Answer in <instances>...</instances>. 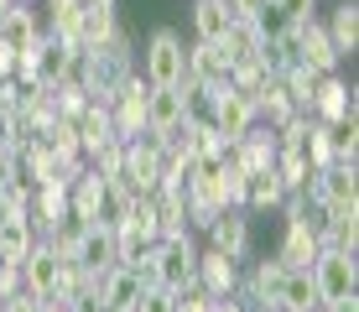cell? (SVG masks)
<instances>
[{
  "mask_svg": "<svg viewBox=\"0 0 359 312\" xmlns=\"http://www.w3.org/2000/svg\"><path fill=\"white\" fill-rule=\"evenodd\" d=\"M42 32H47V27L36 21L32 0H16V6H11L6 16H0V36H6V42L16 47V53H32V47H36V36H42Z\"/></svg>",
  "mask_w": 359,
  "mask_h": 312,
  "instance_id": "20",
  "label": "cell"
},
{
  "mask_svg": "<svg viewBox=\"0 0 359 312\" xmlns=\"http://www.w3.org/2000/svg\"><path fill=\"white\" fill-rule=\"evenodd\" d=\"M250 27H255V36H261V42H276V36H287V32L297 27V21H292L287 11L276 6V0H266V6L250 16Z\"/></svg>",
  "mask_w": 359,
  "mask_h": 312,
  "instance_id": "28",
  "label": "cell"
},
{
  "mask_svg": "<svg viewBox=\"0 0 359 312\" xmlns=\"http://www.w3.org/2000/svg\"><path fill=\"white\" fill-rule=\"evenodd\" d=\"M162 151H167V141L156 130H141V135L126 141V172H120V182L135 198H151L162 187Z\"/></svg>",
  "mask_w": 359,
  "mask_h": 312,
  "instance_id": "1",
  "label": "cell"
},
{
  "mask_svg": "<svg viewBox=\"0 0 359 312\" xmlns=\"http://www.w3.org/2000/svg\"><path fill=\"white\" fill-rule=\"evenodd\" d=\"M42 141L53 146L63 161H83V146H79V115H53L42 130Z\"/></svg>",
  "mask_w": 359,
  "mask_h": 312,
  "instance_id": "24",
  "label": "cell"
},
{
  "mask_svg": "<svg viewBox=\"0 0 359 312\" xmlns=\"http://www.w3.org/2000/svg\"><path fill=\"white\" fill-rule=\"evenodd\" d=\"M318 250H323V240H318V229L307 224L302 214L297 219H287V234H281V250H276V260L287 271H307L318 260Z\"/></svg>",
  "mask_w": 359,
  "mask_h": 312,
  "instance_id": "11",
  "label": "cell"
},
{
  "mask_svg": "<svg viewBox=\"0 0 359 312\" xmlns=\"http://www.w3.org/2000/svg\"><path fill=\"white\" fill-rule=\"evenodd\" d=\"M281 312H318V286H313V271H287L281 276V297H276Z\"/></svg>",
  "mask_w": 359,
  "mask_h": 312,
  "instance_id": "22",
  "label": "cell"
},
{
  "mask_svg": "<svg viewBox=\"0 0 359 312\" xmlns=\"http://www.w3.org/2000/svg\"><path fill=\"white\" fill-rule=\"evenodd\" d=\"M276 6L287 11L292 21H307V16H313V6H318V0H276Z\"/></svg>",
  "mask_w": 359,
  "mask_h": 312,
  "instance_id": "32",
  "label": "cell"
},
{
  "mask_svg": "<svg viewBox=\"0 0 359 312\" xmlns=\"http://www.w3.org/2000/svg\"><path fill=\"white\" fill-rule=\"evenodd\" d=\"M120 141L115 125H109V104H99V99H89V104L79 109V146H83V161H89L99 146Z\"/></svg>",
  "mask_w": 359,
  "mask_h": 312,
  "instance_id": "21",
  "label": "cell"
},
{
  "mask_svg": "<svg viewBox=\"0 0 359 312\" xmlns=\"http://www.w3.org/2000/svg\"><path fill=\"white\" fill-rule=\"evenodd\" d=\"M224 6H229V16H240V21H250V16H255V11H261V6H266V0H224Z\"/></svg>",
  "mask_w": 359,
  "mask_h": 312,
  "instance_id": "34",
  "label": "cell"
},
{
  "mask_svg": "<svg viewBox=\"0 0 359 312\" xmlns=\"http://www.w3.org/2000/svg\"><path fill=\"white\" fill-rule=\"evenodd\" d=\"M83 229H89V224H83L79 214H63V219L53 224V229L42 234V240L53 245V250H57V255H63V260H73V250H79V240H83Z\"/></svg>",
  "mask_w": 359,
  "mask_h": 312,
  "instance_id": "27",
  "label": "cell"
},
{
  "mask_svg": "<svg viewBox=\"0 0 359 312\" xmlns=\"http://www.w3.org/2000/svg\"><path fill=\"white\" fill-rule=\"evenodd\" d=\"M297 62H307L313 73H339V47L328 42V32H323L318 16L297 21Z\"/></svg>",
  "mask_w": 359,
  "mask_h": 312,
  "instance_id": "10",
  "label": "cell"
},
{
  "mask_svg": "<svg viewBox=\"0 0 359 312\" xmlns=\"http://www.w3.org/2000/svg\"><path fill=\"white\" fill-rule=\"evenodd\" d=\"M208 312H245L234 297H208Z\"/></svg>",
  "mask_w": 359,
  "mask_h": 312,
  "instance_id": "35",
  "label": "cell"
},
{
  "mask_svg": "<svg viewBox=\"0 0 359 312\" xmlns=\"http://www.w3.org/2000/svg\"><path fill=\"white\" fill-rule=\"evenodd\" d=\"M177 83H193V89H219L229 83V57L219 42H193L182 47V79Z\"/></svg>",
  "mask_w": 359,
  "mask_h": 312,
  "instance_id": "5",
  "label": "cell"
},
{
  "mask_svg": "<svg viewBox=\"0 0 359 312\" xmlns=\"http://www.w3.org/2000/svg\"><path fill=\"white\" fill-rule=\"evenodd\" d=\"M11 6H16V0H0V16H6V11H11Z\"/></svg>",
  "mask_w": 359,
  "mask_h": 312,
  "instance_id": "38",
  "label": "cell"
},
{
  "mask_svg": "<svg viewBox=\"0 0 359 312\" xmlns=\"http://www.w3.org/2000/svg\"><path fill=\"white\" fill-rule=\"evenodd\" d=\"M0 312H42V302H36L32 292H16V297H6V302H0Z\"/></svg>",
  "mask_w": 359,
  "mask_h": 312,
  "instance_id": "31",
  "label": "cell"
},
{
  "mask_svg": "<svg viewBox=\"0 0 359 312\" xmlns=\"http://www.w3.org/2000/svg\"><path fill=\"white\" fill-rule=\"evenodd\" d=\"M73 266H89V271H109V266H120L115 224H89V229H83V240H79V250H73Z\"/></svg>",
  "mask_w": 359,
  "mask_h": 312,
  "instance_id": "13",
  "label": "cell"
},
{
  "mask_svg": "<svg viewBox=\"0 0 359 312\" xmlns=\"http://www.w3.org/2000/svg\"><path fill=\"white\" fill-rule=\"evenodd\" d=\"M281 198H287V182L276 177V167H261L250 172L240 187V208L245 214H266V208H281Z\"/></svg>",
  "mask_w": 359,
  "mask_h": 312,
  "instance_id": "19",
  "label": "cell"
},
{
  "mask_svg": "<svg viewBox=\"0 0 359 312\" xmlns=\"http://www.w3.org/2000/svg\"><path fill=\"white\" fill-rule=\"evenodd\" d=\"M318 312H359V302H354V297H339V302H323Z\"/></svg>",
  "mask_w": 359,
  "mask_h": 312,
  "instance_id": "36",
  "label": "cell"
},
{
  "mask_svg": "<svg viewBox=\"0 0 359 312\" xmlns=\"http://www.w3.org/2000/svg\"><path fill=\"white\" fill-rule=\"evenodd\" d=\"M172 307H177V292H167V286H146L135 302V312H172Z\"/></svg>",
  "mask_w": 359,
  "mask_h": 312,
  "instance_id": "30",
  "label": "cell"
},
{
  "mask_svg": "<svg viewBox=\"0 0 359 312\" xmlns=\"http://www.w3.org/2000/svg\"><path fill=\"white\" fill-rule=\"evenodd\" d=\"M141 79L151 83V89H177V79H182V36L172 27H156L151 36H146Z\"/></svg>",
  "mask_w": 359,
  "mask_h": 312,
  "instance_id": "2",
  "label": "cell"
},
{
  "mask_svg": "<svg viewBox=\"0 0 359 312\" xmlns=\"http://www.w3.org/2000/svg\"><path fill=\"white\" fill-rule=\"evenodd\" d=\"M208 120H214L219 141L229 146V141H240V135L250 130L261 115H255V99L245 94V89H234V83H219V89H214V115H208Z\"/></svg>",
  "mask_w": 359,
  "mask_h": 312,
  "instance_id": "3",
  "label": "cell"
},
{
  "mask_svg": "<svg viewBox=\"0 0 359 312\" xmlns=\"http://www.w3.org/2000/svg\"><path fill=\"white\" fill-rule=\"evenodd\" d=\"M63 214H68V182H36L32 187V203H27V219H32L36 240H42Z\"/></svg>",
  "mask_w": 359,
  "mask_h": 312,
  "instance_id": "18",
  "label": "cell"
},
{
  "mask_svg": "<svg viewBox=\"0 0 359 312\" xmlns=\"http://www.w3.org/2000/svg\"><path fill=\"white\" fill-rule=\"evenodd\" d=\"M203 234H208V245H214V250H224V255L245 260V250H250V214L234 203V208H224V214L208 224Z\"/></svg>",
  "mask_w": 359,
  "mask_h": 312,
  "instance_id": "15",
  "label": "cell"
},
{
  "mask_svg": "<svg viewBox=\"0 0 359 312\" xmlns=\"http://www.w3.org/2000/svg\"><path fill=\"white\" fill-rule=\"evenodd\" d=\"M141 292H146V286H141V271H135V266H109L94 297H99V302H104L109 312H135Z\"/></svg>",
  "mask_w": 359,
  "mask_h": 312,
  "instance_id": "16",
  "label": "cell"
},
{
  "mask_svg": "<svg viewBox=\"0 0 359 312\" xmlns=\"http://www.w3.org/2000/svg\"><path fill=\"white\" fill-rule=\"evenodd\" d=\"M193 281L203 286L208 297H229V292H234V281H240V260L208 245V250H198V271H193Z\"/></svg>",
  "mask_w": 359,
  "mask_h": 312,
  "instance_id": "12",
  "label": "cell"
},
{
  "mask_svg": "<svg viewBox=\"0 0 359 312\" xmlns=\"http://www.w3.org/2000/svg\"><path fill=\"white\" fill-rule=\"evenodd\" d=\"M313 286H318V307L323 302H339V297H354V255L349 250H318V260L313 266Z\"/></svg>",
  "mask_w": 359,
  "mask_h": 312,
  "instance_id": "4",
  "label": "cell"
},
{
  "mask_svg": "<svg viewBox=\"0 0 359 312\" xmlns=\"http://www.w3.org/2000/svg\"><path fill=\"white\" fill-rule=\"evenodd\" d=\"M0 79H16V47L0 36Z\"/></svg>",
  "mask_w": 359,
  "mask_h": 312,
  "instance_id": "33",
  "label": "cell"
},
{
  "mask_svg": "<svg viewBox=\"0 0 359 312\" xmlns=\"http://www.w3.org/2000/svg\"><path fill=\"white\" fill-rule=\"evenodd\" d=\"M182 89H146V130H156L162 141L182 130Z\"/></svg>",
  "mask_w": 359,
  "mask_h": 312,
  "instance_id": "17",
  "label": "cell"
},
{
  "mask_svg": "<svg viewBox=\"0 0 359 312\" xmlns=\"http://www.w3.org/2000/svg\"><path fill=\"white\" fill-rule=\"evenodd\" d=\"M68 214H79L83 224H104V177L83 161V172L68 182Z\"/></svg>",
  "mask_w": 359,
  "mask_h": 312,
  "instance_id": "14",
  "label": "cell"
},
{
  "mask_svg": "<svg viewBox=\"0 0 359 312\" xmlns=\"http://www.w3.org/2000/svg\"><path fill=\"white\" fill-rule=\"evenodd\" d=\"M146 89H151V83H146L141 73H130L115 89V99H109V125H115L120 141H130V135L146 130Z\"/></svg>",
  "mask_w": 359,
  "mask_h": 312,
  "instance_id": "6",
  "label": "cell"
},
{
  "mask_svg": "<svg viewBox=\"0 0 359 312\" xmlns=\"http://www.w3.org/2000/svg\"><path fill=\"white\" fill-rule=\"evenodd\" d=\"M219 47H224V57H229V62H240V57H261V36H255V27H250V21H240V16H234V21H229V32L219 36Z\"/></svg>",
  "mask_w": 359,
  "mask_h": 312,
  "instance_id": "26",
  "label": "cell"
},
{
  "mask_svg": "<svg viewBox=\"0 0 359 312\" xmlns=\"http://www.w3.org/2000/svg\"><path fill=\"white\" fill-rule=\"evenodd\" d=\"M229 6L224 0H193V32H198V42H219V36L229 32Z\"/></svg>",
  "mask_w": 359,
  "mask_h": 312,
  "instance_id": "25",
  "label": "cell"
},
{
  "mask_svg": "<svg viewBox=\"0 0 359 312\" xmlns=\"http://www.w3.org/2000/svg\"><path fill=\"white\" fill-rule=\"evenodd\" d=\"M57 276H63V255L47 240H36L27 250V260H21V292H32L36 302H47V297H57Z\"/></svg>",
  "mask_w": 359,
  "mask_h": 312,
  "instance_id": "7",
  "label": "cell"
},
{
  "mask_svg": "<svg viewBox=\"0 0 359 312\" xmlns=\"http://www.w3.org/2000/svg\"><path fill=\"white\" fill-rule=\"evenodd\" d=\"M42 312H73V302H63V297H47Z\"/></svg>",
  "mask_w": 359,
  "mask_h": 312,
  "instance_id": "37",
  "label": "cell"
},
{
  "mask_svg": "<svg viewBox=\"0 0 359 312\" xmlns=\"http://www.w3.org/2000/svg\"><path fill=\"white\" fill-rule=\"evenodd\" d=\"M307 193H313L318 203H354V198H359L354 161H328V167H318L313 177H307Z\"/></svg>",
  "mask_w": 359,
  "mask_h": 312,
  "instance_id": "8",
  "label": "cell"
},
{
  "mask_svg": "<svg viewBox=\"0 0 359 312\" xmlns=\"http://www.w3.org/2000/svg\"><path fill=\"white\" fill-rule=\"evenodd\" d=\"M89 167H94L104 182H120V172H126V141H109V146H99V151L89 156Z\"/></svg>",
  "mask_w": 359,
  "mask_h": 312,
  "instance_id": "29",
  "label": "cell"
},
{
  "mask_svg": "<svg viewBox=\"0 0 359 312\" xmlns=\"http://www.w3.org/2000/svg\"><path fill=\"white\" fill-rule=\"evenodd\" d=\"M359 89H349V83H339L333 73H323L318 79V89H313V104H307V115L313 120H323V125H339V120H349L354 109H359Z\"/></svg>",
  "mask_w": 359,
  "mask_h": 312,
  "instance_id": "9",
  "label": "cell"
},
{
  "mask_svg": "<svg viewBox=\"0 0 359 312\" xmlns=\"http://www.w3.org/2000/svg\"><path fill=\"white\" fill-rule=\"evenodd\" d=\"M323 32H328V42L339 47V57H349L354 47H359V6H354V0L333 6V16L323 21Z\"/></svg>",
  "mask_w": 359,
  "mask_h": 312,
  "instance_id": "23",
  "label": "cell"
}]
</instances>
